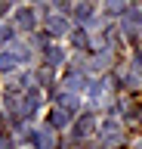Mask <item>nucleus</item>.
Returning <instances> with one entry per match:
<instances>
[{
  "label": "nucleus",
  "mask_w": 142,
  "mask_h": 149,
  "mask_svg": "<svg viewBox=\"0 0 142 149\" xmlns=\"http://www.w3.org/2000/svg\"><path fill=\"white\" fill-rule=\"evenodd\" d=\"M47 28L53 31V34H62V31H65V19H62V16H49L47 19Z\"/></svg>",
  "instance_id": "obj_3"
},
{
  "label": "nucleus",
  "mask_w": 142,
  "mask_h": 149,
  "mask_svg": "<svg viewBox=\"0 0 142 149\" xmlns=\"http://www.w3.org/2000/svg\"><path fill=\"white\" fill-rule=\"evenodd\" d=\"M68 87L71 90H84V78H68Z\"/></svg>",
  "instance_id": "obj_7"
},
{
  "label": "nucleus",
  "mask_w": 142,
  "mask_h": 149,
  "mask_svg": "<svg viewBox=\"0 0 142 149\" xmlns=\"http://www.w3.org/2000/svg\"><path fill=\"white\" fill-rule=\"evenodd\" d=\"M3 9H6V0H0V16H3Z\"/></svg>",
  "instance_id": "obj_8"
},
{
  "label": "nucleus",
  "mask_w": 142,
  "mask_h": 149,
  "mask_svg": "<svg viewBox=\"0 0 142 149\" xmlns=\"http://www.w3.org/2000/svg\"><path fill=\"white\" fill-rule=\"evenodd\" d=\"M16 22H19V28H34V13L31 9H19L16 13Z\"/></svg>",
  "instance_id": "obj_2"
},
{
  "label": "nucleus",
  "mask_w": 142,
  "mask_h": 149,
  "mask_svg": "<svg viewBox=\"0 0 142 149\" xmlns=\"http://www.w3.org/2000/svg\"><path fill=\"white\" fill-rule=\"evenodd\" d=\"M47 59H49L53 65H59V62H62V53H59L56 47H49V50H47Z\"/></svg>",
  "instance_id": "obj_5"
},
{
  "label": "nucleus",
  "mask_w": 142,
  "mask_h": 149,
  "mask_svg": "<svg viewBox=\"0 0 142 149\" xmlns=\"http://www.w3.org/2000/svg\"><path fill=\"white\" fill-rule=\"evenodd\" d=\"M90 13H93V6H90V3H80V6L74 9V16H77V19H86Z\"/></svg>",
  "instance_id": "obj_6"
},
{
  "label": "nucleus",
  "mask_w": 142,
  "mask_h": 149,
  "mask_svg": "<svg viewBox=\"0 0 142 149\" xmlns=\"http://www.w3.org/2000/svg\"><path fill=\"white\" fill-rule=\"evenodd\" d=\"M16 62H19L16 56H10V53H0V72H12V68H16Z\"/></svg>",
  "instance_id": "obj_4"
},
{
  "label": "nucleus",
  "mask_w": 142,
  "mask_h": 149,
  "mask_svg": "<svg viewBox=\"0 0 142 149\" xmlns=\"http://www.w3.org/2000/svg\"><path fill=\"white\" fill-rule=\"evenodd\" d=\"M47 121H49V130H56V127H65V124H68V115L62 109H56V112H49Z\"/></svg>",
  "instance_id": "obj_1"
}]
</instances>
